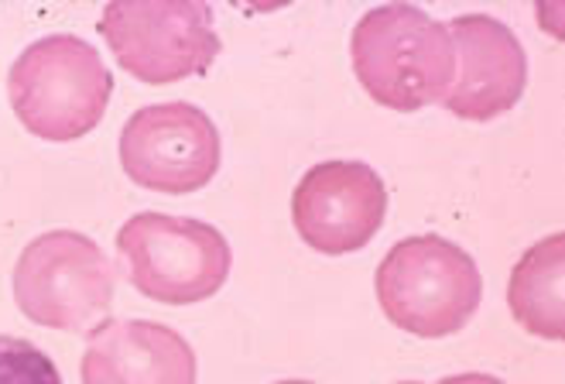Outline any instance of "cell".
<instances>
[{"label":"cell","instance_id":"1","mask_svg":"<svg viewBox=\"0 0 565 384\" xmlns=\"http://www.w3.org/2000/svg\"><path fill=\"white\" fill-rule=\"evenodd\" d=\"M350 55L360 86L394 114L439 104L456 79L449 28L415 4L371 8L353 28Z\"/></svg>","mask_w":565,"mask_h":384},{"label":"cell","instance_id":"2","mask_svg":"<svg viewBox=\"0 0 565 384\" xmlns=\"http://www.w3.org/2000/svg\"><path fill=\"white\" fill-rule=\"evenodd\" d=\"M114 76L86 39L49 35L31 42L8 73V100L24 131L42 141H76L104 120Z\"/></svg>","mask_w":565,"mask_h":384},{"label":"cell","instance_id":"3","mask_svg":"<svg viewBox=\"0 0 565 384\" xmlns=\"http://www.w3.org/2000/svg\"><path fill=\"white\" fill-rule=\"evenodd\" d=\"M374 285L391 323L422 340L459 333L483 299V278L470 250L439 234L397 241L377 265Z\"/></svg>","mask_w":565,"mask_h":384},{"label":"cell","instance_id":"4","mask_svg":"<svg viewBox=\"0 0 565 384\" xmlns=\"http://www.w3.org/2000/svg\"><path fill=\"white\" fill-rule=\"evenodd\" d=\"M117 250L130 285L164 306H195L216 296L234 265L213 223L169 213H135L117 234Z\"/></svg>","mask_w":565,"mask_h":384},{"label":"cell","instance_id":"5","mask_svg":"<svg viewBox=\"0 0 565 384\" xmlns=\"http://www.w3.org/2000/svg\"><path fill=\"white\" fill-rule=\"evenodd\" d=\"M114 262L79 231H52L31 241L14 265V302L31 323L83 333L114 306Z\"/></svg>","mask_w":565,"mask_h":384},{"label":"cell","instance_id":"6","mask_svg":"<svg viewBox=\"0 0 565 384\" xmlns=\"http://www.w3.org/2000/svg\"><path fill=\"white\" fill-rule=\"evenodd\" d=\"M99 35L114 49L120 70L148 86L203 76L220 39L213 11L195 0H120L99 11Z\"/></svg>","mask_w":565,"mask_h":384},{"label":"cell","instance_id":"7","mask_svg":"<svg viewBox=\"0 0 565 384\" xmlns=\"http://www.w3.org/2000/svg\"><path fill=\"white\" fill-rule=\"evenodd\" d=\"M220 151L213 117L185 100L141 107L120 131V166L127 179L164 196H189L213 182Z\"/></svg>","mask_w":565,"mask_h":384},{"label":"cell","instance_id":"8","mask_svg":"<svg viewBox=\"0 0 565 384\" xmlns=\"http://www.w3.org/2000/svg\"><path fill=\"white\" fill-rule=\"evenodd\" d=\"M387 185L367 162H319L291 196L295 231L319 254H353L384 227Z\"/></svg>","mask_w":565,"mask_h":384},{"label":"cell","instance_id":"9","mask_svg":"<svg viewBox=\"0 0 565 384\" xmlns=\"http://www.w3.org/2000/svg\"><path fill=\"white\" fill-rule=\"evenodd\" d=\"M446 28L459 76L443 96V107L480 124L508 114L527 86V55L518 35L490 14H459Z\"/></svg>","mask_w":565,"mask_h":384},{"label":"cell","instance_id":"10","mask_svg":"<svg viewBox=\"0 0 565 384\" xmlns=\"http://www.w3.org/2000/svg\"><path fill=\"white\" fill-rule=\"evenodd\" d=\"M83 384H195L189 340L154 319H114L93 330L83 354Z\"/></svg>","mask_w":565,"mask_h":384},{"label":"cell","instance_id":"11","mask_svg":"<svg viewBox=\"0 0 565 384\" xmlns=\"http://www.w3.org/2000/svg\"><path fill=\"white\" fill-rule=\"evenodd\" d=\"M508 306L524 333L542 340L565 337V234L555 231L527 247L511 278H508Z\"/></svg>","mask_w":565,"mask_h":384},{"label":"cell","instance_id":"12","mask_svg":"<svg viewBox=\"0 0 565 384\" xmlns=\"http://www.w3.org/2000/svg\"><path fill=\"white\" fill-rule=\"evenodd\" d=\"M0 384H62V374L35 343L0 333Z\"/></svg>","mask_w":565,"mask_h":384},{"label":"cell","instance_id":"13","mask_svg":"<svg viewBox=\"0 0 565 384\" xmlns=\"http://www.w3.org/2000/svg\"><path fill=\"white\" fill-rule=\"evenodd\" d=\"M439 384H508L493 374H480V371H470V374H452V377H443Z\"/></svg>","mask_w":565,"mask_h":384},{"label":"cell","instance_id":"14","mask_svg":"<svg viewBox=\"0 0 565 384\" xmlns=\"http://www.w3.org/2000/svg\"><path fill=\"white\" fill-rule=\"evenodd\" d=\"M275 384H316V381H298V377H291V381H275Z\"/></svg>","mask_w":565,"mask_h":384},{"label":"cell","instance_id":"15","mask_svg":"<svg viewBox=\"0 0 565 384\" xmlns=\"http://www.w3.org/2000/svg\"><path fill=\"white\" fill-rule=\"evenodd\" d=\"M397 384H422V381H397Z\"/></svg>","mask_w":565,"mask_h":384}]
</instances>
